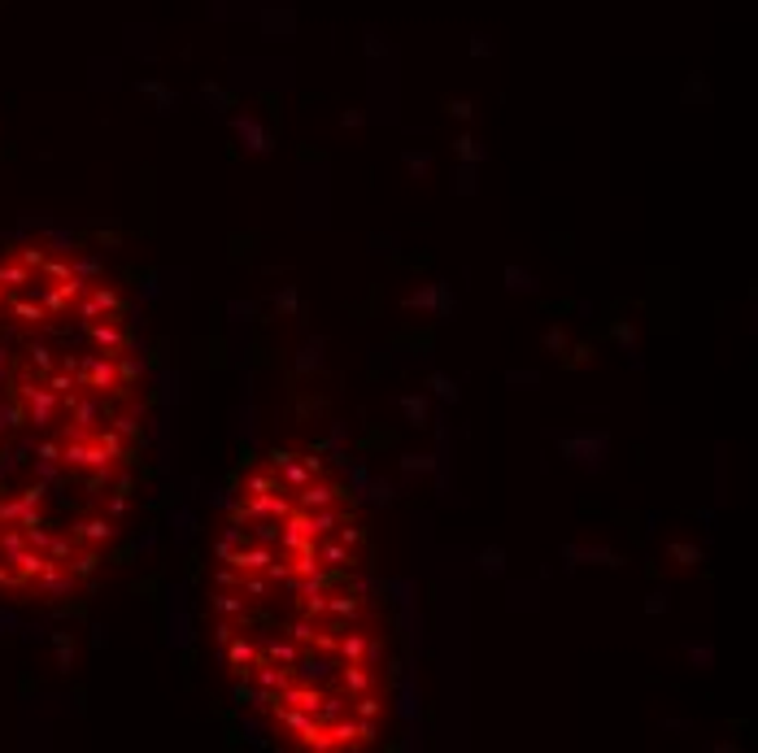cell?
Here are the masks:
<instances>
[{"label": "cell", "mask_w": 758, "mask_h": 753, "mask_svg": "<svg viewBox=\"0 0 758 753\" xmlns=\"http://www.w3.org/2000/svg\"><path fill=\"white\" fill-rule=\"evenodd\" d=\"M214 641L236 697L310 753L366 749L388 714V619L371 536L314 453L248 470L214 549Z\"/></svg>", "instance_id": "2"}, {"label": "cell", "mask_w": 758, "mask_h": 753, "mask_svg": "<svg viewBox=\"0 0 758 753\" xmlns=\"http://www.w3.org/2000/svg\"><path fill=\"white\" fill-rule=\"evenodd\" d=\"M144 449L131 310L88 253L0 248V597L83 588L127 523Z\"/></svg>", "instance_id": "1"}]
</instances>
